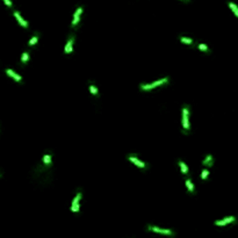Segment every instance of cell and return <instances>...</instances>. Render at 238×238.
I'll use <instances>...</instances> for the list:
<instances>
[{"instance_id":"obj_1","label":"cell","mask_w":238,"mask_h":238,"mask_svg":"<svg viewBox=\"0 0 238 238\" xmlns=\"http://www.w3.org/2000/svg\"><path fill=\"white\" fill-rule=\"evenodd\" d=\"M189 106L184 105L182 107V132L188 134L189 132Z\"/></svg>"},{"instance_id":"obj_2","label":"cell","mask_w":238,"mask_h":238,"mask_svg":"<svg viewBox=\"0 0 238 238\" xmlns=\"http://www.w3.org/2000/svg\"><path fill=\"white\" fill-rule=\"evenodd\" d=\"M169 80L170 78L169 77H166V78H163V79H159L157 81H154L152 84H141L139 85V88L142 91H151L154 90V87H158V86H162V85H166L169 84Z\"/></svg>"},{"instance_id":"obj_3","label":"cell","mask_w":238,"mask_h":238,"mask_svg":"<svg viewBox=\"0 0 238 238\" xmlns=\"http://www.w3.org/2000/svg\"><path fill=\"white\" fill-rule=\"evenodd\" d=\"M149 231H152L156 233H160V235H165V236H174V232L170 229H162L159 227H154V225H148L146 227Z\"/></svg>"},{"instance_id":"obj_4","label":"cell","mask_w":238,"mask_h":238,"mask_svg":"<svg viewBox=\"0 0 238 238\" xmlns=\"http://www.w3.org/2000/svg\"><path fill=\"white\" fill-rule=\"evenodd\" d=\"M81 197H83V194H81V192L79 190L77 193V195L74 196L72 205H71V212L72 213H78L80 210V201H81Z\"/></svg>"},{"instance_id":"obj_5","label":"cell","mask_w":238,"mask_h":238,"mask_svg":"<svg viewBox=\"0 0 238 238\" xmlns=\"http://www.w3.org/2000/svg\"><path fill=\"white\" fill-rule=\"evenodd\" d=\"M127 158L129 159V160H130L131 163H134L135 165H137L138 167H141V169H144V170H145V169H149V165L146 164V163L142 162V160H139V159H138L137 157L135 156V154H129Z\"/></svg>"},{"instance_id":"obj_6","label":"cell","mask_w":238,"mask_h":238,"mask_svg":"<svg viewBox=\"0 0 238 238\" xmlns=\"http://www.w3.org/2000/svg\"><path fill=\"white\" fill-rule=\"evenodd\" d=\"M236 222V217L235 216H228V217H224L222 220H217L215 221V225L217 227H224V225H228V224H230V223H233Z\"/></svg>"},{"instance_id":"obj_7","label":"cell","mask_w":238,"mask_h":238,"mask_svg":"<svg viewBox=\"0 0 238 238\" xmlns=\"http://www.w3.org/2000/svg\"><path fill=\"white\" fill-rule=\"evenodd\" d=\"M83 11H84V8L81 7V6H79L77 10H76V12H74V14H73V20H72V28H77L78 27V23H79L80 21V16H81V14H83Z\"/></svg>"},{"instance_id":"obj_8","label":"cell","mask_w":238,"mask_h":238,"mask_svg":"<svg viewBox=\"0 0 238 238\" xmlns=\"http://www.w3.org/2000/svg\"><path fill=\"white\" fill-rule=\"evenodd\" d=\"M74 38H76V36H74V34H71L69 36V38H68V42H66V45H65V53L66 55H70V53H73V44H74Z\"/></svg>"},{"instance_id":"obj_9","label":"cell","mask_w":238,"mask_h":238,"mask_svg":"<svg viewBox=\"0 0 238 238\" xmlns=\"http://www.w3.org/2000/svg\"><path fill=\"white\" fill-rule=\"evenodd\" d=\"M13 15L15 16V19L18 20V22L20 23V26H21V27L26 28V29L28 28V27H29V26H28V22H27L26 20L23 19V18H22L21 14H20V13H19L18 11H14V12H13Z\"/></svg>"},{"instance_id":"obj_10","label":"cell","mask_w":238,"mask_h":238,"mask_svg":"<svg viewBox=\"0 0 238 238\" xmlns=\"http://www.w3.org/2000/svg\"><path fill=\"white\" fill-rule=\"evenodd\" d=\"M6 74L7 76H10L11 78H13V79L15 80V81H18V83H22V77L21 76H19V74L16 73V72H14L12 69H6Z\"/></svg>"},{"instance_id":"obj_11","label":"cell","mask_w":238,"mask_h":238,"mask_svg":"<svg viewBox=\"0 0 238 238\" xmlns=\"http://www.w3.org/2000/svg\"><path fill=\"white\" fill-rule=\"evenodd\" d=\"M214 157H213L212 154H207L206 157L203 158L202 160V165L203 166H206V167H212L213 165H214Z\"/></svg>"},{"instance_id":"obj_12","label":"cell","mask_w":238,"mask_h":238,"mask_svg":"<svg viewBox=\"0 0 238 238\" xmlns=\"http://www.w3.org/2000/svg\"><path fill=\"white\" fill-rule=\"evenodd\" d=\"M178 164H179L180 166V170H181V173L184 175H188L189 174V170H188V167H187V165L182 162V160H178Z\"/></svg>"},{"instance_id":"obj_13","label":"cell","mask_w":238,"mask_h":238,"mask_svg":"<svg viewBox=\"0 0 238 238\" xmlns=\"http://www.w3.org/2000/svg\"><path fill=\"white\" fill-rule=\"evenodd\" d=\"M43 163H44V165H45L47 167H50L51 164H53V154H44V157H43Z\"/></svg>"},{"instance_id":"obj_14","label":"cell","mask_w":238,"mask_h":238,"mask_svg":"<svg viewBox=\"0 0 238 238\" xmlns=\"http://www.w3.org/2000/svg\"><path fill=\"white\" fill-rule=\"evenodd\" d=\"M186 186H187V188H188V192H189L190 194H195V187L193 185V182H192V180L189 178H187L186 179Z\"/></svg>"},{"instance_id":"obj_15","label":"cell","mask_w":238,"mask_h":238,"mask_svg":"<svg viewBox=\"0 0 238 238\" xmlns=\"http://www.w3.org/2000/svg\"><path fill=\"white\" fill-rule=\"evenodd\" d=\"M38 38H40V33L37 32L36 34H35V36L32 37L30 40H29V42H28V45L29 47H34L35 44L37 43V41H38Z\"/></svg>"},{"instance_id":"obj_16","label":"cell","mask_w":238,"mask_h":238,"mask_svg":"<svg viewBox=\"0 0 238 238\" xmlns=\"http://www.w3.org/2000/svg\"><path fill=\"white\" fill-rule=\"evenodd\" d=\"M28 60H29V53H28V51H25L21 56V65L22 66H23V65H26V64L28 63Z\"/></svg>"},{"instance_id":"obj_17","label":"cell","mask_w":238,"mask_h":238,"mask_svg":"<svg viewBox=\"0 0 238 238\" xmlns=\"http://www.w3.org/2000/svg\"><path fill=\"white\" fill-rule=\"evenodd\" d=\"M228 5H229V7L231 8V11L235 13V15L238 18V7H237V5H236V4H233L232 1H229V2H228Z\"/></svg>"},{"instance_id":"obj_18","label":"cell","mask_w":238,"mask_h":238,"mask_svg":"<svg viewBox=\"0 0 238 238\" xmlns=\"http://www.w3.org/2000/svg\"><path fill=\"white\" fill-rule=\"evenodd\" d=\"M197 48H199V49H200L201 51H205L206 53H208V55L212 53V50H210L209 48L207 47L206 44H203V43H200V44H197Z\"/></svg>"},{"instance_id":"obj_19","label":"cell","mask_w":238,"mask_h":238,"mask_svg":"<svg viewBox=\"0 0 238 238\" xmlns=\"http://www.w3.org/2000/svg\"><path fill=\"white\" fill-rule=\"evenodd\" d=\"M90 91H91V93L94 95V96H98V95H99V91H98L96 86H95L93 83H91L90 84Z\"/></svg>"},{"instance_id":"obj_20","label":"cell","mask_w":238,"mask_h":238,"mask_svg":"<svg viewBox=\"0 0 238 238\" xmlns=\"http://www.w3.org/2000/svg\"><path fill=\"white\" fill-rule=\"evenodd\" d=\"M180 41L182 43H185V44H188V45H192V44H194V41L192 40V38H189V37H184V36H181L180 37Z\"/></svg>"},{"instance_id":"obj_21","label":"cell","mask_w":238,"mask_h":238,"mask_svg":"<svg viewBox=\"0 0 238 238\" xmlns=\"http://www.w3.org/2000/svg\"><path fill=\"white\" fill-rule=\"evenodd\" d=\"M208 175H209V171H208V169H203V170H202L201 179L202 180H206L207 178H208Z\"/></svg>"},{"instance_id":"obj_22","label":"cell","mask_w":238,"mask_h":238,"mask_svg":"<svg viewBox=\"0 0 238 238\" xmlns=\"http://www.w3.org/2000/svg\"><path fill=\"white\" fill-rule=\"evenodd\" d=\"M2 1H4V4H5L8 8H12V7H13V4H12L11 0H2Z\"/></svg>"},{"instance_id":"obj_23","label":"cell","mask_w":238,"mask_h":238,"mask_svg":"<svg viewBox=\"0 0 238 238\" xmlns=\"http://www.w3.org/2000/svg\"><path fill=\"white\" fill-rule=\"evenodd\" d=\"M181 1H185V2H189L190 0H181Z\"/></svg>"},{"instance_id":"obj_24","label":"cell","mask_w":238,"mask_h":238,"mask_svg":"<svg viewBox=\"0 0 238 238\" xmlns=\"http://www.w3.org/2000/svg\"><path fill=\"white\" fill-rule=\"evenodd\" d=\"M1 177H2V174H1V172H0V178H1Z\"/></svg>"}]
</instances>
